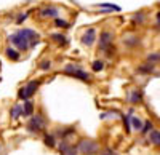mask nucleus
<instances>
[{
	"label": "nucleus",
	"mask_w": 160,
	"mask_h": 155,
	"mask_svg": "<svg viewBox=\"0 0 160 155\" xmlns=\"http://www.w3.org/2000/svg\"><path fill=\"white\" fill-rule=\"evenodd\" d=\"M77 150L83 155H95L99 152V144L91 139H82L77 146Z\"/></svg>",
	"instance_id": "1"
},
{
	"label": "nucleus",
	"mask_w": 160,
	"mask_h": 155,
	"mask_svg": "<svg viewBox=\"0 0 160 155\" xmlns=\"http://www.w3.org/2000/svg\"><path fill=\"white\" fill-rule=\"evenodd\" d=\"M45 125H47V120L42 117V115H31V119H29V122H28V125H26V128H28V131L29 133H40L45 128Z\"/></svg>",
	"instance_id": "2"
},
{
	"label": "nucleus",
	"mask_w": 160,
	"mask_h": 155,
	"mask_svg": "<svg viewBox=\"0 0 160 155\" xmlns=\"http://www.w3.org/2000/svg\"><path fill=\"white\" fill-rule=\"evenodd\" d=\"M38 86H40V82L38 80H31L26 86H22L19 91H18V96H19V99H31L34 94H35V91L38 90Z\"/></svg>",
	"instance_id": "3"
},
{
	"label": "nucleus",
	"mask_w": 160,
	"mask_h": 155,
	"mask_svg": "<svg viewBox=\"0 0 160 155\" xmlns=\"http://www.w3.org/2000/svg\"><path fill=\"white\" fill-rule=\"evenodd\" d=\"M64 72L75 77V79H78V80H82V82H90V74H87L83 69H80L78 66H75V64H68V66L64 67Z\"/></svg>",
	"instance_id": "4"
},
{
	"label": "nucleus",
	"mask_w": 160,
	"mask_h": 155,
	"mask_svg": "<svg viewBox=\"0 0 160 155\" xmlns=\"http://www.w3.org/2000/svg\"><path fill=\"white\" fill-rule=\"evenodd\" d=\"M8 40L13 43V45H15L19 51H26V50H29V40H28V38H26L19 31L16 32V34H13V35H10V38H8Z\"/></svg>",
	"instance_id": "5"
},
{
	"label": "nucleus",
	"mask_w": 160,
	"mask_h": 155,
	"mask_svg": "<svg viewBox=\"0 0 160 155\" xmlns=\"http://www.w3.org/2000/svg\"><path fill=\"white\" fill-rule=\"evenodd\" d=\"M112 32H109V31H102L101 32V35H99V48L102 50V51H108V53H111V50H114L112 48Z\"/></svg>",
	"instance_id": "6"
},
{
	"label": "nucleus",
	"mask_w": 160,
	"mask_h": 155,
	"mask_svg": "<svg viewBox=\"0 0 160 155\" xmlns=\"http://www.w3.org/2000/svg\"><path fill=\"white\" fill-rule=\"evenodd\" d=\"M95 42H96V31L93 29V27H90V29H87V32L82 35V43L87 45V46H91Z\"/></svg>",
	"instance_id": "7"
},
{
	"label": "nucleus",
	"mask_w": 160,
	"mask_h": 155,
	"mask_svg": "<svg viewBox=\"0 0 160 155\" xmlns=\"http://www.w3.org/2000/svg\"><path fill=\"white\" fill-rule=\"evenodd\" d=\"M59 153L61 155H77L78 150H77V147H72L66 139H62L59 144Z\"/></svg>",
	"instance_id": "8"
},
{
	"label": "nucleus",
	"mask_w": 160,
	"mask_h": 155,
	"mask_svg": "<svg viewBox=\"0 0 160 155\" xmlns=\"http://www.w3.org/2000/svg\"><path fill=\"white\" fill-rule=\"evenodd\" d=\"M59 15V10L55 7H47L40 11V18H58Z\"/></svg>",
	"instance_id": "9"
},
{
	"label": "nucleus",
	"mask_w": 160,
	"mask_h": 155,
	"mask_svg": "<svg viewBox=\"0 0 160 155\" xmlns=\"http://www.w3.org/2000/svg\"><path fill=\"white\" fill-rule=\"evenodd\" d=\"M34 115V102L31 99H26L22 104V117H31Z\"/></svg>",
	"instance_id": "10"
},
{
	"label": "nucleus",
	"mask_w": 160,
	"mask_h": 155,
	"mask_svg": "<svg viewBox=\"0 0 160 155\" xmlns=\"http://www.w3.org/2000/svg\"><path fill=\"white\" fill-rule=\"evenodd\" d=\"M130 102L131 104H141L142 102V93L138 91V90H133L130 93Z\"/></svg>",
	"instance_id": "11"
},
{
	"label": "nucleus",
	"mask_w": 160,
	"mask_h": 155,
	"mask_svg": "<svg viewBox=\"0 0 160 155\" xmlns=\"http://www.w3.org/2000/svg\"><path fill=\"white\" fill-rule=\"evenodd\" d=\"M5 55H7V58L11 59V61H18V59L21 58V56H19V51L15 50V48H10V46L5 50Z\"/></svg>",
	"instance_id": "12"
},
{
	"label": "nucleus",
	"mask_w": 160,
	"mask_h": 155,
	"mask_svg": "<svg viewBox=\"0 0 160 155\" xmlns=\"http://www.w3.org/2000/svg\"><path fill=\"white\" fill-rule=\"evenodd\" d=\"M98 7H99V8H102V13H111V11H120V10H122L120 7L112 5V3H99Z\"/></svg>",
	"instance_id": "13"
},
{
	"label": "nucleus",
	"mask_w": 160,
	"mask_h": 155,
	"mask_svg": "<svg viewBox=\"0 0 160 155\" xmlns=\"http://www.w3.org/2000/svg\"><path fill=\"white\" fill-rule=\"evenodd\" d=\"M149 141H151L154 146L160 147V133L155 131V130H151V131H149Z\"/></svg>",
	"instance_id": "14"
},
{
	"label": "nucleus",
	"mask_w": 160,
	"mask_h": 155,
	"mask_svg": "<svg viewBox=\"0 0 160 155\" xmlns=\"http://www.w3.org/2000/svg\"><path fill=\"white\" fill-rule=\"evenodd\" d=\"M130 123H131V128L133 130H136V131H141V128H142V122L135 117V115H130Z\"/></svg>",
	"instance_id": "15"
},
{
	"label": "nucleus",
	"mask_w": 160,
	"mask_h": 155,
	"mask_svg": "<svg viewBox=\"0 0 160 155\" xmlns=\"http://www.w3.org/2000/svg\"><path fill=\"white\" fill-rule=\"evenodd\" d=\"M154 70H155V67H154V64H152V62L142 64V66L138 67V72H141V74H152Z\"/></svg>",
	"instance_id": "16"
},
{
	"label": "nucleus",
	"mask_w": 160,
	"mask_h": 155,
	"mask_svg": "<svg viewBox=\"0 0 160 155\" xmlns=\"http://www.w3.org/2000/svg\"><path fill=\"white\" fill-rule=\"evenodd\" d=\"M21 115H22V106L21 104H16L15 107L11 109V119L13 120H18Z\"/></svg>",
	"instance_id": "17"
},
{
	"label": "nucleus",
	"mask_w": 160,
	"mask_h": 155,
	"mask_svg": "<svg viewBox=\"0 0 160 155\" xmlns=\"http://www.w3.org/2000/svg\"><path fill=\"white\" fill-rule=\"evenodd\" d=\"M43 143H45V146H48V147H55V146H56V138L53 136V134H45V136H43Z\"/></svg>",
	"instance_id": "18"
},
{
	"label": "nucleus",
	"mask_w": 160,
	"mask_h": 155,
	"mask_svg": "<svg viewBox=\"0 0 160 155\" xmlns=\"http://www.w3.org/2000/svg\"><path fill=\"white\" fill-rule=\"evenodd\" d=\"M51 38H53L55 42L61 43V45H66V43H68V40H66V37H64L62 34H53V35H51Z\"/></svg>",
	"instance_id": "19"
},
{
	"label": "nucleus",
	"mask_w": 160,
	"mask_h": 155,
	"mask_svg": "<svg viewBox=\"0 0 160 155\" xmlns=\"http://www.w3.org/2000/svg\"><path fill=\"white\" fill-rule=\"evenodd\" d=\"M152 128H154L152 122H149V120H148V122H144V123H142V128H141V133H142V134H148V133H149V131L152 130Z\"/></svg>",
	"instance_id": "20"
},
{
	"label": "nucleus",
	"mask_w": 160,
	"mask_h": 155,
	"mask_svg": "<svg viewBox=\"0 0 160 155\" xmlns=\"http://www.w3.org/2000/svg\"><path fill=\"white\" fill-rule=\"evenodd\" d=\"M91 69L95 70V72H99V70H102L104 69V62L102 61H95L91 64Z\"/></svg>",
	"instance_id": "21"
},
{
	"label": "nucleus",
	"mask_w": 160,
	"mask_h": 155,
	"mask_svg": "<svg viewBox=\"0 0 160 155\" xmlns=\"http://www.w3.org/2000/svg\"><path fill=\"white\" fill-rule=\"evenodd\" d=\"M123 125H125V131L130 133L131 131V125H130V115H123Z\"/></svg>",
	"instance_id": "22"
},
{
	"label": "nucleus",
	"mask_w": 160,
	"mask_h": 155,
	"mask_svg": "<svg viewBox=\"0 0 160 155\" xmlns=\"http://www.w3.org/2000/svg\"><path fill=\"white\" fill-rule=\"evenodd\" d=\"M55 24H56V27H69V22L64 19H59V18L55 19Z\"/></svg>",
	"instance_id": "23"
},
{
	"label": "nucleus",
	"mask_w": 160,
	"mask_h": 155,
	"mask_svg": "<svg viewBox=\"0 0 160 155\" xmlns=\"http://www.w3.org/2000/svg\"><path fill=\"white\" fill-rule=\"evenodd\" d=\"M148 61L154 64V62L160 61V55H158V53H152V55H149V56H148Z\"/></svg>",
	"instance_id": "24"
},
{
	"label": "nucleus",
	"mask_w": 160,
	"mask_h": 155,
	"mask_svg": "<svg viewBox=\"0 0 160 155\" xmlns=\"http://www.w3.org/2000/svg\"><path fill=\"white\" fill-rule=\"evenodd\" d=\"M42 70H48L50 67H51V61H42L40 62V66H38Z\"/></svg>",
	"instance_id": "25"
},
{
	"label": "nucleus",
	"mask_w": 160,
	"mask_h": 155,
	"mask_svg": "<svg viewBox=\"0 0 160 155\" xmlns=\"http://www.w3.org/2000/svg\"><path fill=\"white\" fill-rule=\"evenodd\" d=\"M133 21H135V22H142V21H144V13H142V11L136 13L135 18H133Z\"/></svg>",
	"instance_id": "26"
},
{
	"label": "nucleus",
	"mask_w": 160,
	"mask_h": 155,
	"mask_svg": "<svg viewBox=\"0 0 160 155\" xmlns=\"http://www.w3.org/2000/svg\"><path fill=\"white\" fill-rule=\"evenodd\" d=\"M26 18H28V13H24V15H19L16 18V24H21L22 21H26Z\"/></svg>",
	"instance_id": "27"
},
{
	"label": "nucleus",
	"mask_w": 160,
	"mask_h": 155,
	"mask_svg": "<svg viewBox=\"0 0 160 155\" xmlns=\"http://www.w3.org/2000/svg\"><path fill=\"white\" fill-rule=\"evenodd\" d=\"M101 155H118L115 150H112V149H108V150H106L104 153H101Z\"/></svg>",
	"instance_id": "28"
},
{
	"label": "nucleus",
	"mask_w": 160,
	"mask_h": 155,
	"mask_svg": "<svg viewBox=\"0 0 160 155\" xmlns=\"http://www.w3.org/2000/svg\"><path fill=\"white\" fill-rule=\"evenodd\" d=\"M127 43H128V45H136V43H138V40H136L135 37H133L131 40H127Z\"/></svg>",
	"instance_id": "29"
},
{
	"label": "nucleus",
	"mask_w": 160,
	"mask_h": 155,
	"mask_svg": "<svg viewBox=\"0 0 160 155\" xmlns=\"http://www.w3.org/2000/svg\"><path fill=\"white\" fill-rule=\"evenodd\" d=\"M157 26H160V11L157 13Z\"/></svg>",
	"instance_id": "30"
},
{
	"label": "nucleus",
	"mask_w": 160,
	"mask_h": 155,
	"mask_svg": "<svg viewBox=\"0 0 160 155\" xmlns=\"http://www.w3.org/2000/svg\"><path fill=\"white\" fill-rule=\"evenodd\" d=\"M0 152H2V146H0Z\"/></svg>",
	"instance_id": "31"
}]
</instances>
